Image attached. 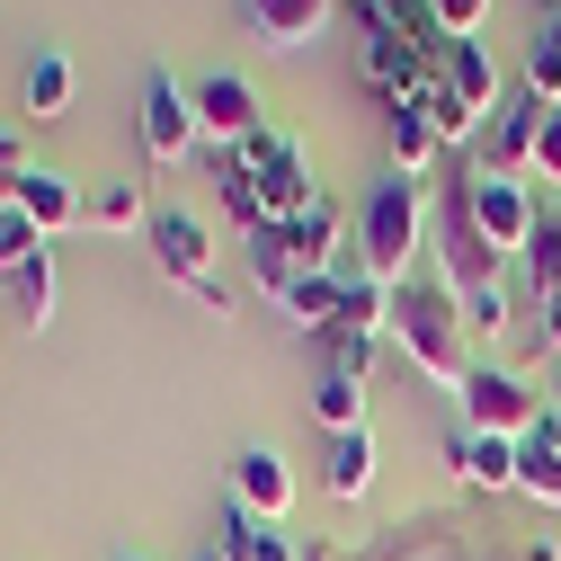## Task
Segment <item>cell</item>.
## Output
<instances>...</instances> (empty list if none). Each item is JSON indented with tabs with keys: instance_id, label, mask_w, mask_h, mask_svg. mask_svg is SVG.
Instances as JSON below:
<instances>
[{
	"instance_id": "1",
	"label": "cell",
	"mask_w": 561,
	"mask_h": 561,
	"mask_svg": "<svg viewBox=\"0 0 561 561\" xmlns=\"http://www.w3.org/2000/svg\"><path fill=\"white\" fill-rule=\"evenodd\" d=\"M392 347H401V357L419 366V375H428L437 392H455L463 401V383H472V366H463V304H455V286H446V276H410V286L392 295V330H383Z\"/></svg>"
},
{
	"instance_id": "4",
	"label": "cell",
	"mask_w": 561,
	"mask_h": 561,
	"mask_svg": "<svg viewBox=\"0 0 561 561\" xmlns=\"http://www.w3.org/2000/svg\"><path fill=\"white\" fill-rule=\"evenodd\" d=\"M437 276L455 295H481V286H508V259L472 232V205H463V179L437 196Z\"/></svg>"
},
{
	"instance_id": "24",
	"label": "cell",
	"mask_w": 561,
	"mask_h": 561,
	"mask_svg": "<svg viewBox=\"0 0 561 561\" xmlns=\"http://www.w3.org/2000/svg\"><path fill=\"white\" fill-rule=\"evenodd\" d=\"M10 295H19V321H27V330L54 321V295H62V286H54V250H36V259L19 267V286H10Z\"/></svg>"
},
{
	"instance_id": "35",
	"label": "cell",
	"mask_w": 561,
	"mask_h": 561,
	"mask_svg": "<svg viewBox=\"0 0 561 561\" xmlns=\"http://www.w3.org/2000/svg\"><path fill=\"white\" fill-rule=\"evenodd\" d=\"M517 561H561V543H552V535H535V543H526Z\"/></svg>"
},
{
	"instance_id": "32",
	"label": "cell",
	"mask_w": 561,
	"mask_h": 561,
	"mask_svg": "<svg viewBox=\"0 0 561 561\" xmlns=\"http://www.w3.org/2000/svg\"><path fill=\"white\" fill-rule=\"evenodd\" d=\"M27 170H36V161L19 152V134H10V125H0V205H10V187H19Z\"/></svg>"
},
{
	"instance_id": "14",
	"label": "cell",
	"mask_w": 561,
	"mask_h": 561,
	"mask_svg": "<svg viewBox=\"0 0 561 561\" xmlns=\"http://www.w3.org/2000/svg\"><path fill=\"white\" fill-rule=\"evenodd\" d=\"M232 500H241L250 517H276V526H286V508H295V472H286V455L250 446V455L232 463Z\"/></svg>"
},
{
	"instance_id": "16",
	"label": "cell",
	"mask_w": 561,
	"mask_h": 561,
	"mask_svg": "<svg viewBox=\"0 0 561 561\" xmlns=\"http://www.w3.org/2000/svg\"><path fill=\"white\" fill-rule=\"evenodd\" d=\"M224 561H304V543L276 526V517H250L241 500H224V535H215Z\"/></svg>"
},
{
	"instance_id": "34",
	"label": "cell",
	"mask_w": 561,
	"mask_h": 561,
	"mask_svg": "<svg viewBox=\"0 0 561 561\" xmlns=\"http://www.w3.org/2000/svg\"><path fill=\"white\" fill-rule=\"evenodd\" d=\"M535 339L561 357V286H552V295H535Z\"/></svg>"
},
{
	"instance_id": "26",
	"label": "cell",
	"mask_w": 561,
	"mask_h": 561,
	"mask_svg": "<svg viewBox=\"0 0 561 561\" xmlns=\"http://www.w3.org/2000/svg\"><path fill=\"white\" fill-rule=\"evenodd\" d=\"M455 304H463V330H472V339H508V330H517L508 286H481V295H455Z\"/></svg>"
},
{
	"instance_id": "19",
	"label": "cell",
	"mask_w": 561,
	"mask_h": 561,
	"mask_svg": "<svg viewBox=\"0 0 561 561\" xmlns=\"http://www.w3.org/2000/svg\"><path fill=\"white\" fill-rule=\"evenodd\" d=\"M250 286H259V295H276V304L304 286V259H295V241H286V232H250Z\"/></svg>"
},
{
	"instance_id": "25",
	"label": "cell",
	"mask_w": 561,
	"mask_h": 561,
	"mask_svg": "<svg viewBox=\"0 0 561 561\" xmlns=\"http://www.w3.org/2000/svg\"><path fill=\"white\" fill-rule=\"evenodd\" d=\"M517 490H526V500H543V508H561V446L526 437V446H517Z\"/></svg>"
},
{
	"instance_id": "23",
	"label": "cell",
	"mask_w": 561,
	"mask_h": 561,
	"mask_svg": "<svg viewBox=\"0 0 561 561\" xmlns=\"http://www.w3.org/2000/svg\"><path fill=\"white\" fill-rule=\"evenodd\" d=\"M437 152H446V144H437V125L401 99V107H392V170H401V179H428V161H437Z\"/></svg>"
},
{
	"instance_id": "15",
	"label": "cell",
	"mask_w": 561,
	"mask_h": 561,
	"mask_svg": "<svg viewBox=\"0 0 561 561\" xmlns=\"http://www.w3.org/2000/svg\"><path fill=\"white\" fill-rule=\"evenodd\" d=\"M446 463L463 472V490H517V437L455 428V437H446Z\"/></svg>"
},
{
	"instance_id": "5",
	"label": "cell",
	"mask_w": 561,
	"mask_h": 561,
	"mask_svg": "<svg viewBox=\"0 0 561 561\" xmlns=\"http://www.w3.org/2000/svg\"><path fill=\"white\" fill-rule=\"evenodd\" d=\"M543 410L552 401H535L508 366H472V383H463V428H481V437H517L526 446L543 428Z\"/></svg>"
},
{
	"instance_id": "17",
	"label": "cell",
	"mask_w": 561,
	"mask_h": 561,
	"mask_svg": "<svg viewBox=\"0 0 561 561\" xmlns=\"http://www.w3.org/2000/svg\"><path fill=\"white\" fill-rule=\"evenodd\" d=\"M312 428H321V437H357V428H366V375L321 366V383H312Z\"/></svg>"
},
{
	"instance_id": "3",
	"label": "cell",
	"mask_w": 561,
	"mask_h": 561,
	"mask_svg": "<svg viewBox=\"0 0 561 561\" xmlns=\"http://www.w3.org/2000/svg\"><path fill=\"white\" fill-rule=\"evenodd\" d=\"M232 161L250 170V187H259V205H267V224H276V232L312 215V196H321V187H312V170H304V144H295V134H276V125H267V134H250Z\"/></svg>"
},
{
	"instance_id": "22",
	"label": "cell",
	"mask_w": 561,
	"mask_h": 561,
	"mask_svg": "<svg viewBox=\"0 0 561 561\" xmlns=\"http://www.w3.org/2000/svg\"><path fill=\"white\" fill-rule=\"evenodd\" d=\"M19 99H27L36 125L72 116V62H62V54H36V62H27V81H19Z\"/></svg>"
},
{
	"instance_id": "27",
	"label": "cell",
	"mask_w": 561,
	"mask_h": 561,
	"mask_svg": "<svg viewBox=\"0 0 561 561\" xmlns=\"http://www.w3.org/2000/svg\"><path fill=\"white\" fill-rule=\"evenodd\" d=\"M36 250H45V232L19 215V205H0V286H19V267H27Z\"/></svg>"
},
{
	"instance_id": "11",
	"label": "cell",
	"mask_w": 561,
	"mask_h": 561,
	"mask_svg": "<svg viewBox=\"0 0 561 561\" xmlns=\"http://www.w3.org/2000/svg\"><path fill=\"white\" fill-rule=\"evenodd\" d=\"M196 125L215 134L224 152H241L250 134H267V116H259V90H250V81H232V72H215V81H196Z\"/></svg>"
},
{
	"instance_id": "21",
	"label": "cell",
	"mask_w": 561,
	"mask_h": 561,
	"mask_svg": "<svg viewBox=\"0 0 561 561\" xmlns=\"http://www.w3.org/2000/svg\"><path fill=\"white\" fill-rule=\"evenodd\" d=\"M339 232H347V205H339V196H312V215L286 224V241H295L304 267H330V259H339Z\"/></svg>"
},
{
	"instance_id": "30",
	"label": "cell",
	"mask_w": 561,
	"mask_h": 561,
	"mask_svg": "<svg viewBox=\"0 0 561 561\" xmlns=\"http://www.w3.org/2000/svg\"><path fill=\"white\" fill-rule=\"evenodd\" d=\"M428 10H437V27H446V36H481L490 0H428Z\"/></svg>"
},
{
	"instance_id": "6",
	"label": "cell",
	"mask_w": 561,
	"mask_h": 561,
	"mask_svg": "<svg viewBox=\"0 0 561 561\" xmlns=\"http://www.w3.org/2000/svg\"><path fill=\"white\" fill-rule=\"evenodd\" d=\"M463 205H472V232L500 250V259H526V241H535V196H526V179L463 170Z\"/></svg>"
},
{
	"instance_id": "33",
	"label": "cell",
	"mask_w": 561,
	"mask_h": 561,
	"mask_svg": "<svg viewBox=\"0 0 561 561\" xmlns=\"http://www.w3.org/2000/svg\"><path fill=\"white\" fill-rule=\"evenodd\" d=\"M330 366L339 375H366L375 366V339H330Z\"/></svg>"
},
{
	"instance_id": "20",
	"label": "cell",
	"mask_w": 561,
	"mask_h": 561,
	"mask_svg": "<svg viewBox=\"0 0 561 561\" xmlns=\"http://www.w3.org/2000/svg\"><path fill=\"white\" fill-rule=\"evenodd\" d=\"M90 232H134V224H152V205H144V179H99L90 187Z\"/></svg>"
},
{
	"instance_id": "18",
	"label": "cell",
	"mask_w": 561,
	"mask_h": 561,
	"mask_svg": "<svg viewBox=\"0 0 561 561\" xmlns=\"http://www.w3.org/2000/svg\"><path fill=\"white\" fill-rule=\"evenodd\" d=\"M321 490L330 500H366L375 490V437H321Z\"/></svg>"
},
{
	"instance_id": "36",
	"label": "cell",
	"mask_w": 561,
	"mask_h": 561,
	"mask_svg": "<svg viewBox=\"0 0 561 561\" xmlns=\"http://www.w3.org/2000/svg\"><path fill=\"white\" fill-rule=\"evenodd\" d=\"M347 10H357V19H366V27H375V19H383V10H392V0H347Z\"/></svg>"
},
{
	"instance_id": "28",
	"label": "cell",
	"mask_w": 561,
	"mask_h": 561,
	"mask_svg": "<svg viewBox=\"0 0 561 561\" xmlns=\"http://www.w3.org/2000/svg\"><path fill=\"white\" fill-rule=\"evenodd\" d=\"M526 267H535V295H552V286H561V205H552V215H535Z\"/></svg>"
},
{
	"instance_id": "13",
	"label": "cell",
	"mask_w": 561,
	"mask_h": 561,
	"mask_svg": "<svg viewBox=\"0 0 561 561\" xmlns=\"http://www.w3.org/2000/svg\"><path fill=\"white\" fill-rule=\"evenodd\" d=\"M241 10H250V36L267 54H295V45H312L339 19V0H241Z\"/></svg>"
},
{
	"instance_id": "31",
	"label": "cell",
	"mask_w": 561,
	"mask_h": 561,
	"mask_svg": "<svg viewBox=\"0 0 561 561\" xmlns=\"http://www.w3.org/2000/svg\"><path fill=\"white\" fill-rule=\"evenodd\" d=\"M535 179H543V187H561V107L543 116V144H535Z\"/></svg>"
},
{
	"instance_id": "12",
	"label": "cell",
	"mask_w": 561,
	"mask_h": 561,
	"mask_svg": "<svg viewBox=\"0 0 561 561\" xmlns=\"http://www.w3.org/2000/svg\"><path fill=\"white\" fill-rule=\"evenodd\" d=\"M10 205L54 241V232H72V224L90 215V187H81V179H62V170H27V179L10 187Z\"/></svg>"
},
{
	"instance_id": "38",
	"label": "cell",
	"mask_w": 561,
	"mask_h": 561,
	"mask_svg": "<svg viewBox=\"0 0 561 561\" xmlns=\"http://www.w3.org/2000/svg\"><path fill=\"white\" fill-rule=\"evenodd\" d=\"M196 561H224V552H196Z\"/></svg>"
},
{
	"instance_id": "29",
	"label": "cell",
	"mask_w": 561,
	"mask_h": 561,
	"mask_svg": "<svg viewBox=\"0 0 561 561\" xmlns=\"http://www.w3.org/2000/svg\"><path fill=\"white\" fill-rule=\"evenodd\" d=\"M526 90H535L543 107H561V36H552V27L526 45Z\"/></svg>"
},
{
	"instance_id": "2",
	"label": "cell",
	"mask_w": 561,
	"mask_h": 561,
	"mask_svg": "<svg viewBox=\"0 0 561 561\" xmlns=\"http://www.w3.org/2000/svg\"><path fill=\"white\" fill-rule=\"evenodd\" d=\"M428 250V179L383 170L357 205V267L383 276V286H410V259Z\"/></svg>"
},
{
	"instance_id": "40",
	"label": "cell",
	"mask_w": 561,
	"mask_h": 561,
	"mask_svg": "<svg viewBox=\"0 0 561 561\" xmlns=\"http://www.w3.org/2000/svg\"><path fill=\"white\" fill-rule=\"evenodd\" d=\"M552 36H561V19H552Z\"/></svg>"
},
{
	"instance_id": "8",
	"label": "cell",
	"mask_w": 561,
	"mask_h": 561,
	"mask_svg": "<svg viewBox=\"0 0 561 561\" xmlns=\"http://www.w3.org/2000/svg\"><path fill=\"white\" fill-rule=\"evenodd\" d=\"M144 241H152V267L170 276V286H187V295L215 286V241H205V224H196V215H179V205H152Z\"/></svg>"
},
{
	"instance_id": "7",
	"label": "cell",
	"mask_w": 561,
	"mask_h": 561,
	"mask_svg": "<svg viewBox=\"0 0 561 561\" xmlns=\"http://www.w3.org/2000/svg\"><path fill=\"white\" fill-rule=\"evenodd\" d=\"M543 116H552V107L517 81V99H500L490 134L472 144V152H481V170H490V179H526V170H535V144H543Z\"/></svg>"
},
{
	"instance_id": "41",
	"label": "cell",
	"mask_w": 561,
	"mask_h": 561,
	"mask_svg": "<svg viewBox=\"0 0 561 561\" xmlns=\"http://www.w3.org/2000/svg\"><path fill=\"white\" fill-rule=\"evenodd\" d=\"M125 561H134V552H125Z\"/></svg>"
},
{
	"instance_id": "37",
	"label": "cell",
	"mask_w": 561,
	"mask_h": 561,
	"mask_svg": "<svg viewBox=\"0 0 561 561\" xmlns=\"http://www.w3.org/2000/svg\"><path fill=\"white\" fill-rule=\"evenodd\" d=\"M304 561H339V552H321V543H304Z\"/></svg>"
},
{
	"instance_id": "10",
	"label": "cell",
	"mask_w": 561,
	"mask_h": 561,
	"mask_svg": "<svg viewBox=\"0 0 561 561\" xmlns=\"http://www.w3.org/2000/svg\"><path fill=\"white\" fill-rule=\"evenodd\" d=\"M357 81H366L383 107H401V99H419V90H428V54H419V45H401L392 27H366V36H357Z\"/></svg>"
},
{
	"instance_id": "39",
	"label": "cell",
	"mask_w": 561,
	"mask_h": 561,
	"mask_svg": "<svg viewBox=\"0 0 561 561\" xmlns=\"http://www.w3.org/2000/svg\"><path fill=\"white\" fill-rule=\"evenodd\" d=\"M552 410H561V383H552Z\"/></svg>"
},
{
	"instance_id": "9",
	"label": "cell",
	"mask_w": 561,
	"mask_h": 561,
	"mask_svg": "<svg viewBox=\"0 0 561 561\" xmlns=\"http://www.w3.org/2000/svg\"><path fill=\"white\" fill-rule=\"evenodd\" d=\"M134 125H144V161H187L196 152V90H179L170 72H152L144 81V116H134Z\"/></svg>"
}]
</instances>
